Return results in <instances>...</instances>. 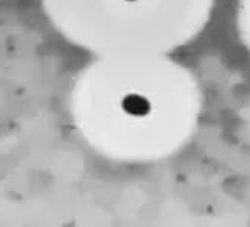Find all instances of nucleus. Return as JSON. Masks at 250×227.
<instances>
[{"mask_svg": "<svg viewBox=\"0 0 250 227\" xmlns=\"http://www.w3.org/2000/svg\"><path fill=\"white\" fill-rule=\"evenodd\" d=\"M156 86L149 55L92 56L68 93L76 134L103 159L142 160L154 148V128L162 114Z\"/></svg>", "mask_w": 250, "mask_h": 227, "instance_id": "nucleus-1", "label": "nucleus"}, {"mask_svg": "<svg viewBox=\"0 0 250 227\" xmlns=\"http://www.w3.org/2000/svg\"><path fill=\"white\" fill-rule=\"evenodd\" d=\"M61 38L92 56L149 55L165 39L167 0H39Z\"/></svg>", "mask_w": 250, "mask_h": 227, "instance_id": "nucleus-2", "label": "nucleus"}]
</instances>
